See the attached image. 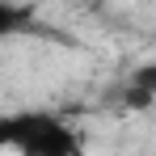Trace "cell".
Segmentation results:
<instances>
[{
    "label": "cell",
    "mask_w": 156,
    "mask_h": 156,
    "mask_svg": "<svg viewBox=\"0 0 156 156\" xmlns=\"http://www.w3.org/2000/svg\"><path fill=\"white\" fill-rule=\"evenodd\" d=\"M4 144L21 156H80L84 152V139L76 135V127L55 118V114H42V110L13 118Z\"/></svg>",
    "instance_id": "obj_1"
},
{
    "label": "cell",
    "mask_w": 156,
    "mask_h": 156,
    "mask_svg": "<svg viewBox=\"0 0 156 156\" xmlns=\"http://www.w3.org/2000/svg\"><path fill=\"white\" fill-rule=\"evenodd\" d=\"M122 101L131 110H152L156 105V59H144L135 63L122 80Z\"/></svg>",
    "instance_id": "obj_2"
}]
</instances>
